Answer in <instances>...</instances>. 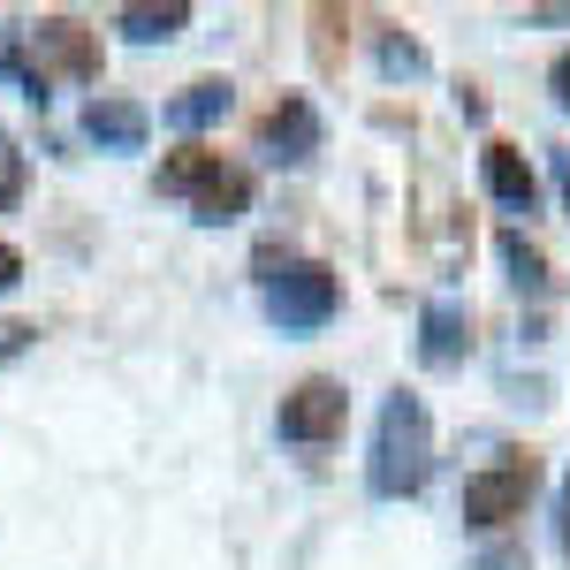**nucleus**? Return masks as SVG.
<instances>
[{
    "label": "nucleus",
    "mask_w": 570,
    "mask_h": 570,
    "mask_svg": "<svg viewBox=\"0 0 570 570\" xmlns=\"http://www.w3.org/2000/svg\"><path fill=\"white\" fill-rule=\"evenodd\" d=\"M434 480V411L419 389H395L381 403V426H373V456H365V487L381 502H411L419 487Z\"/></svg>",
    "instance_id": "1"
},
{
    "label": "nucleus",
    "mask_w": 570,
    "mask_h": 570,
    "mask_svg": "<svg viewBox=\"0 0 570 570\" xmlns=\"http://www.w3.org/2000/svg\"><path fill=\"white\" fill-rule=\"evenodd\" d=\"M99 69H107V46H99V31L85 16H39L23 31V46H16V77H23V91L39 107L53 85H99Z\"/></svg>",
    "instance_id": "2"
},
{
    "label": "nucleus",
    "mask_w": 570,
    "mask_h": 570,
    "mask_svg": "<svg viewBox=\"0 0 570 570\" xmlns=\"http://www.w3.org/2000/svg\"><path fill=\"white\" fill-rule=\"evenodd\" d=\"M252 168H236V160H220L214 145H176L168 160H160V198H190V214L206 220V228H228V220L252 214Z\"/></svg>",
    "instance_id": "3"
},
{
    "label": "nucleus",
    "mask_w": 570,
    "mask_h": 570,
    "mask_svg": "<svg viewBox=\"0 0 570 570\" xmlns=\"http://www.w3.org/2000/svg\"><path fill=\"white\" fill-rule=\"evenodd\" d=\"M259 297H266V320H274L282 335H320V327L343 312V282H335V266L282 259V252L266 244L259 252Z\"/></svg>",
    "instance_id": "4"
},
{
    "label": "nucleus",
    "mask_w": 570,
    "mask_h": 570,
    "mask_svg": "<svg viewBox=\"0 0 570 570\" xmlns=\"http://www.w3.org/2000/svg\"><path fill=\"white\" fill-rule=\"evenodd\" d=\"M532 494H540V456H532V449H510L502 464H487V472H472V480H464L456 510H464V525L502 532V525H518V518H525Z\"/></svg>",
    "instance_id": "5"
},
{
    "label": "nucleus",
    "mask_w": 570,
    "mask_h": 570,
    "mask_svg": "<svg viewBox=\"0 0 570 570\" xmlns=\"http://www.w3.org/2000/svg\"><path fill=\"white\" fill-rule=\"evenodd\" d=\"M282 441H297V449H327V441L351 426V389L335 381V373H305L297 389L282 395Z\"/></svg>",
    "instance_id": "6"
},
{
    "label": "nucleus",
    "mask_w": 570,
    "mask_h": 570,
    "mask_svg": "<svg viewBox=\"0 0 570 570\" xmlns=\"http://www.w3.org/2000/svg\"><path fill=\"white\" fill-rule=\"evenodd\" d=\"M259 153L274 168H305L312 153H320V107H312L305 91H282L274 107H266L259 122Z\"/></svg>",
    "instance_id": "7"
},
{
    "label": "nucleus",
    "mask_w": 570,
    "mask_h": 570,
    "mask_svg": "<svg viewBox=\"0 0 570 570\" xmlns=\"http://www.w3.org/2000/svg\"><path fill=\"white\" fill-rule=\"evenodd\" d=\"M472 357V305H456V297H434V305L419 312V365H434V373H456Z\"/></svg>",
    "instance_id": "8"
},
{
    "label": "nucleus",
    "mask_w": 570,
    "mask_h": 570,
    "mask_svg": "<svg viewBox=\"0 0 570 570\" xmlns=\"http://www.w3.org/2000/svg\"><path fill=\"white\" fill-rule=\"evenodd\" d=\"M480 183H487V198L502 206V214H540V176H532V160L518 153V145H487L480 153Z\"/></svg>",
    "instance_id": "9"
},
{
    "label": "nucleus",
    "mask_w": 570,
    "mask_h": 570,
    "mask_svg": "<svg viewBox=\"0 0 570 570\" xmlns=\"http://www.w3.org/2000/svg\"><path fill=\"white\" fill-rule=\"evenodd\" d=\"M85 137L99 145V153H145L153 115H145L137 99H122V91H99V99L85 107Z\"/></svg>",
    "instance_id": "10"
},
{
    "label": "nucleus",
    "mask_w": 570,
    "mask_h": 570,
    "mask_svg": "<svg viewBox=\"0 0 570 570\" xmlns=\"http://www.w3.org/2000/svg\"><path fill=\"white\" fill-rule=\"evenodd\" d=\"M228 107H236V85H228V77H198V85H183L176 99H168V122H176V130H206Z\"/></svg>",
    "instance_id": "11"
},
{
    "label": "nucleus",
    "mask_w": 570,
    "mask_h": 570,
    "mask_svg": "<svg viewBox=\"0 0 570 570\" xmlns=\"http://www.w3.org/2000/svg\"><path fill=\"white\" fill-rule=\"evenodd\" d=\"M183 23H190L183 0H168V8H115V31H122L130 46H168Z\"/></svg>",
    "instance_id": "12"
},
{
    "label": "nucleus",
    "mask_w": 570,
    "mask_h": 570,
    "mask_svg": "<svg viewBox=\"0 0 570 570\" xmlns=\"http://www.w3.org/2000/svg\"><path fill=\"white\" fill-rule=\"evenodd\" d=\"M305 23H312V61L335 77V69H343V46H351V16H343V8H312Z\"/></svg>",
    "instance_id": "13"
},
{
    "label": "nucleus",
    "mask_w": 570,
    "mask_h": 570,
    "mask_svg": "<svg viewBox=\"0 0 570 570\" xmlns=\"http://www.w3.org/2000/svg\"><path fill=\"white\" fill-rule=\"evenodd\" d=\"M381 69H389V77H411V85H419V77H434L426 46H419V39H403V31H381Z\"/></svg>",
    "instance_id": "14"
},
{
    "label": "nucleus",
    "mask_w": 570,
    "mask_h": 570,
    "mask_svg": "<svg viewBox=\"0 0 570 570\" xmlns=\"http://www.w3.org/2000/svg\"><path fill=\"white\" fill-rule=\"evenodd\" d=\"M502 259H510V282H518V289H532V297L548 289V259L532 252V244L518 236V228H502Z\"/></svg>",
    "instance_id": "15"
},
{
    "label": "nucleus",
    "mask_w": 570,
    "mask_h": 570,
    "mask_svg": "<svg viewBox=\"0 0 570 570\" xmlns=\"http://www.w3.org/2000/svg\"><path fill=\"white\" fill-rule=\"evenodd\" d=\"M23 183H31V168H23V145L0 130V214H16V206H23Z\"/></svg>",
    "instance_id": "16"
},
{
    "label": "nucleus",
    "mask_w": 570,
    "mask_h": 570,
    "mask_svg": "<svg viewBox=\"0 0 570 570\" xmlns=\"http://www.w3.org/2000/svg\"><path fill=\"white\" fill-rule=\"evenodd\" d=\"M31 343H39V327H31V320H0V365H8V357H23Z\"/></svg>",
    "instance_id": "17"
},
{
    "label": "nucleus",
    "mask_w": 570,
    "mask_h": 570,
    "mask_svg": "<svg viewBox=\"0 0 570 570\" xmlns=\"http://www.w3.org/2000/svg\"><path fill=\"white\" fill-rule=\"evenodd\" d=\"M16 282H23V252L0 236V289H16Z\"/></svg>",
    "instance_id": "18"
},
{
    "label": "nucleus",
    "mask_w": 570,
    "mask_h": 570,
    "mask_svg": "<svg viewBox=\"0 0 570 570\" xmlns=\"http://www.w3.org/2000/svg\"><path fill=\"white\" fill-rule=\"evenodd\" d=\"M548 91H556V107H563V115H570V53H563V61H556V69H548Z\"/></svg>",
    "instance_id": "19"
},
{
    "label": "nucleus",
    "mask_w": 570,
    "mask_h": 570,
    "mask_svg": "<svg viewBox=\"0 0 570 570\" xmlns=\"http://www.w3.org/2000/svg\"><path fill=\"white\" fill-rule=\"evenodd\" d=\"M556 548H563V563H570V480H563V502H556Z\"/></svg>",
    "instance_id": "20"
},
{
    "label": "nucleus",
    "mask_w": 570,
    "mask_h": 570,
    "mask_svg": "<svg viewBox=\"0 0 570 570\" xmlns=\"http://www.w3.org/2000/svg\"><path fill=\"white\" fill-rule=\"evenodd\" d=\"M487 570H525V563H518V556H510V548H502V556H487Z\"/></svg>",
    "instance_id": "21"
},
{
    "label": "nucleus",
    "mask_w": 570,
    "mask_h": 570,
    "mask_svg": "<svg viewBox=\"0 0 570 570\" xmlns=\"http://www.w3.org/2000/svg\"><path fill=\"white\" fill-rule=\"evenodd\" d=\"M556 183H563V198H570V153H563V160H556Z\"/></svg>",
    "instance_id": "22"
}]
</instances>
